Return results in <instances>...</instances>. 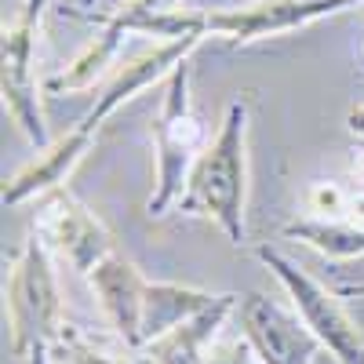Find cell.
Instances as JSON below:
<instances>
[{
	"label": "cell",
	"mask_w": 364,
	"mask_h": 364,
	"mask_svg": "<svg viewBox=\"0 0 364 364\" xmlns=\"http://www.w3.org/2000/svg\"><path fill=\"white\" fill-rule=\"evenodd\" d=\"M357 0H255L248 8H226V11H164V15H142V18H124V15H102L117 18L128 33H154L168 41L182 37H223L226 44H255L262 37L291 33V29L314 26L328 15H339L353 8Z\"/></svg>",
	"instance_id": "obj_1"
},
{
	"label": "cell",
	"mask_w": 364,
	"mask_h": 364,
	"mask_svg": "<svg viewBox=\"0 0 364 364\" xmlns=\"http://www.w3.org/2000/svg\"><path fill=\"white\" fill-rule=\"evenodd\" d=\"M245 200H248V102L233 99L226 117L197 157L186 190L178 197L182 215L211 219L230 245H245Z\"/></svg>",
	"instance_id": "obj_2"
},
{
	"label": "cell",
	"mask_w": 364,
	"mask_h": 364,
	"mask_svg": "<svg viewBox=\"0 0 364 364\" xmlns=\"http://www.w3.org/2000/svg\"><path fill=\"white\" fill-rule=\"evenodd\" d=\"M204 120L193 106V91H190V58L171 70L164 80V102L154 120V149H157V178H154V193L146 200L149 215H164L171 204H178L186 178L197 164V157L208 146Z\"/></svg>",
	"instance_id": "obj_3"
},
{
	"label": "cell",
	"mask_w": 364,
	"mask_h": 364,
	"mask_svg": "<svg viewBox=\"0 0 364 364\" xmlns=\"http://www.w3.org/2000/svg\"><path fill=\"white\" fill-rule=\"evenodd\" d=\"M63 299L48 245L33 233L11 259L8 277V328H11V353L26 357L33 346H51L63 331Z\"/></svg>",
	"instance_id": "obj_4"
},
{
	"label": "cell",
	"mask_w": 364,
	"mask_h": 364,
	"mask_svg": "<svg viewBox=\"0 0 364 364\" xmlns=\"http://www.w3.org/2000/svg\"><path fill=\"white\" fill-rule=\"evenodd\" d=\"M255 259L281 281V288L288 291V299H291V306L299 310L302 324L321 339V346L331 357H336L339 364H364V336H360V328L350 321V314L343 310L339 291H328L302 266H295L288 255H281L277 248H269V245H259Z\"/></svg>",
	"instance_id": "obj_5"
},
{
	"label": "cell",
	"mask_w": 364,
	"mask_h": 364,
	"mask_svg": "<svg viewBox=\"0 0 364 364\" xmlns=\"http://www.w3.org/2000/svg\"><path fill=\"white\" fill-rule=\"evenodd\" d=\"M48 0H26V11L15 26L4 29V66H0V87H4V106L22 135L37 149L51 146L48 120L41 106V84H37V37H41V11Z\"/></svg>",
	"instance_id": "obj_6"
},
{
	"label": "cell",
	"mask_w": 364,
	"mask_h": 364,
	"mask_svg": "<svg viewBox=\"0 0 364 364\" xmlns=\"http://www.w3.org/2000/svg\"><path fill=\"white\" fill-rule=\"evenodd\" d=\"M33 233L48 245V252H55L63 262H70V269L87 273L95 269L106 255H113V237L102 226V219L91 208H84L70 190H51L41 197L37 208V223Z\"/></svg>",
	"instance_id": "obj_7"
},
{
	"label": "cell",
	"mask_w": 364,
	"mask_h": 364,
	"mask_svg": "<svg viewBox=\"0 0 364 364\" xmlns=\"http://www.w3.org/2000/svg\"><path fill=\"white\" fill-rule=\"evenodd\" d=\"M237 317H240V331L255 346L262 364H314L317 353L324 350L321 339L302 324V317L288 314L262 291L240 295Z\"/></svg>",
	"instance_id": "obj_8"
},
{
	"label": "cell",
	"mask_w": 364,
	"mask_h": 364,
	"mask_svg": "<svg viewBox=\"0 0 364 364\" xmlns=\"http://www.w3.org/2000/svg\"><path fill=\"white\" fill-rule=\"evenodd\" d=\"M197 48H200V37H182V41H164V44H157V48L135 55L132 63H120L117 73L109 77V84L99 91L95 106H91V109L77 120V128H84L87 135H99V128H102L106 117H113L128 99H135L139 91L154 87L157 80H168L171 70L182 63V58H190Z\"/></svg>",
	"instance_id": "obj_9"
},
{
	"label": "cell",
	"mask_w": 364,
	"mask_h": 364,
	"mask_svg": "<svg viewBox=\"0 0 364 364\" xmlns=\"http://www.w3.org/2000/svg\"><path fill=\"white\" fill-rule=\"evenodd\" d=\"M87 284L95 291L99 306L113 328L132 350H142V295H146V277L132 259L120 252L106 255L95 269L87 273Z\"/></svg>",
	"instance_id": "obj_10"
},
{
	"label": "cell",
	"mask_w": 364,
	"mask_h": 364,
	"mask_svg": "<svg viewBox=\"0 0 364 364\" xmlns=\"http://www.w3.org/2000/svg\"><path fill=\"white\" fill-rule=\"evenodd\" d=\"M240 295H219L208 310H200L197 317L182 321L178 328H171L168 336L146 343L139 353L146 364H204L208 350L215 346L223 324L230 321V314H237Z\"/></svg>",
	"instance_id": "obj_11"
},
{
	"label": "cell",
	"mask_w": 364,
	"mask_h": 364,
	"mask_svg": "<svg viewBox=\"0 0 364 364\" xmlns=\"http://www.w3.org/2000/svg\"><path fill=\"white\" fill-rule=\"evenodd\" d=\"M91 142H95V135H87L84 128H70L58 142H51L48 149H41V157L33 164H26L15 178H8L4 204L8 208H18V204L33 200V197H44V193L58 190L70 178V171L84 161Z\"/></svg>",
	"instance_id": "obj_12"
},
{
	"label": "cell",
	"mask_w": 364,
	"mask_h": 364,
	"mask_svg": "<svg viewBox=\"0 0 364 364\" xmlns=\"http://www.w3.org/2000/svg\"><path fill=\"white\" fill-rule=\"evenodd\" d=\"M219 295H211L204 288H193V284L146 281V295H142V346L161 339V336H168V331L178 328L182 321L197 317Z\"/></svg>",
	"instance_id": "obj_13"
},
{
	"label": "cell",
	"mask_w": 364,
	"mask_h": 364,
	"mask_svg": "<svg viewBox=\"0 0 364 364\" xmlns=\"http://www.w3.org/2000/svg\"><path fill=\"white\" fill-rule=\"evenodd\" d=\"M284 240H299L324 259H360L364 255V219H324L302 215L281 226Z\"/></svg>",
	"instance_id": "obj_14"
},
{
	"label": "cell",
	"mask_w": 364,
	"mask_h": 364,
	"mask_svg": "<svg viewBox=\"0 0 364 364\" xmlns=\"http://www.w3.org/2000/svg\"><path fill=\"white\" fill-rule=\"evenodd\" d=\"M51 364H146V360L120 336L109 343L102 336H91L80 324H63L58 339L51 343Z\"/></svg>",
	"instance_id": "obj_15"
},
{
	"label": "cell",
	"mask_w": 364,
	"mask_h": 364,
	"mask_svg": "<svg viewBox=\"0 0 364 364\" xmlns=\"http://www.w3.org/2000/svg\"><path fill=\"white\" fill-rule=\"evenodd\" d=\"M204 364H262V360H259L255 346L240 336V339H215Z\"/></svg>",
	"instance_id": "obj_16"
},
{
	"label": "cell",
	"mask_w": 364,
	"mask_h": 364,
	"mask_svg": "<svg viewBox=\"0 0 364 364\" xmlns=\"http://www.w3.org/2000/svg\"><path fill=\"white\" fill-rule=\"evenodd\" d=\"M182 0H120L117 8H109L106 15H124V18H142V15H164L175 11Z\"/></svg>",
	"instance_id": "obj_17"
},
{
	"label": "cell",
	"mask_w": 364,
	"mask_h": 364,
	"mask_svg": "<svg viewBox=\"0 0 364 364\" xmlns=\"http://www.w3.org/2000/svg\"><path fill=\"white\" fill-rule=\"evenodd\" d=\"M346 128H350L357 139H364V102H360V106H353V109L346 113Z\"/></svg>",
	"instance_id": "obj_18"
},
{
	"label": "cell",
	"mask_w": 364,
	"mask_h": 364,
	"mask_svg": "<svg viewBox=\"0 0 364 364\" xmlns=\"http://www.w3.org/2000/svg\"><path fill=\"white\" fill-rule=\"evenodd\" d=\"M18 364H51V346H33L26 357H18Z\"/></svg>",
	"instance_id": "obj_19"
},
{
	"label": "cell",
	"mask_w": 364,
	"mask_h": 364,
	"mask_svg": "<svg viewBox=\"0 0 364 364\" xmlns=\"http://www.w3.org/2000/svg\"><path fill=\"white\" fill-rule=\"evenodd\" d=\"M339 295H343V299H364V281H360V284H343Z\"/></svg>",
	"instance_id": "obj_20"
},
{
	"label": "cell",
	"mask_w": 364,
	"mask_h": 364,
	"mask_svg": "<svg viewBox=\"0 0 364 364\" xmlns=\"http://www.w3.org/2000/svg\"><path fill=\"white\" fill-rule=\"evenodd\" d=\"M73 4H77V8H95L99 0H73Z\"/></svg>",
	"instance_id": "obj_21"
},
{
	"label": "cell",
	"mask_w": 364,
	"mask_h": 364,
	"mask_svg": "<svg viewBox=\"0 0 364 364\" xmlns=\"http://www.w3.org/2000/svg\"><path fill=\"white\" fill-rule=\"evenodd\" d=\"M360 58H364V41H360Z\"/></svg>",
	"instance_id": "obj_22"
},
{
	"label": "cell",
	"mask_w": 364,
	"mask_h": 364,
	"mask_svg": "<svg viewBox=\"0 0 364 364\" xmlns=\"http://www.w3.org/2000/svg\"><path fill=\"white\" fill-rule=\"evenodd\" d=\"M109 4H113V8H117V4H120V0H109Z\"/></svg>",
	"instance_id": "obj_23"
}]
</instances>
